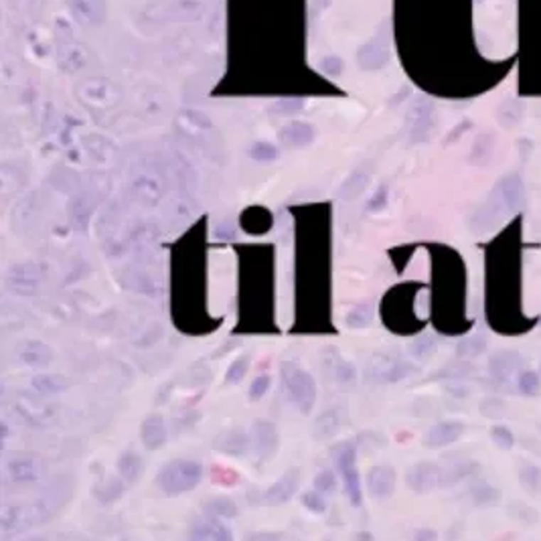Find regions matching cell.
I'll list each match as a JSON object with an SVG mask.
<instances>
[{
	"label": "cell",
	"mask_w": 541,
	"mask_h": 541,
	"mask_svg": "<svg viewBox=\"0 0 541 541\" xmlns=\"http://www.w3.org/2000/svg\"><path fill=\"white\" fill-rule=\"evenodd\" d=\"M203 478V466L195 460H171L156 474V485L164 495L176 497L189 493L197 487Z\"/></svg>",
	"instance_id": "6da1fadb"
},
{
	"label": "cell",
	"mask_w": 541,
	"mask_h": 541,
	"mask_svg": "<svg viewBox=\"0 0 541 541\" xmlns=\"http://www.w3.org/2000/svg\"><path fill=\"white\" fill-rule=\"evenodd\" d=\"M280 371H282V381H284L288 400L302 414H311L314 402H316V381H314V377L306 369H302L298 363H292V361H284Z\"/></svg>",
	"instance_id": "7a4b0ae2"
},
{
	"label": "cell",
	"mask_w": 541,
	"mask_h": 541,
	"mask_svg": "<svg viewBox=\"0 0 541 541\" xmlns=\"http://www.w3.org/2000/svg\"><path fill=\"white\" fill-rule=\"evenodd\" d=\"M335 460H337V468L341 473V478L345 483L347 495L351 500L353 507H361L363 503V491H361V481H359V471H357V462H355V448L351 444H343L335 450Z\"/></svg>",
	"instance_id": "3957f363"
},
{
	"label": "cell",
	"mask_w": 541,
	"mask_h": 541,
	"mask_svg": "<svg viewBox=\"0 0 541 541\" xmlns=\"http://www.w3.org/2000/svg\"><path fill=\"white\" fill-rule=\"evenodd\" d=\"M407 487L416 493H430L446 485V468L436 462H418L406 474Z\"/></svg>",
	"instance_id": "277c9868"
},
{
	"label": "cell",
	"mask_w": 541,
	"mask_h": 541,
	"mask_svg": "<svg viewBox=\"0 0 541 541\" xmlns=\"http://www.w3.org/2000/svg\"><path fill=\"white\" fill-rule=\"evenodd\" d=\"M6 284H9V288H11L13 292H16V294L31 296V294L37 292V288L41 284L39 268H37L35 264H18V266H14L13 270L9 272Z\"/></svg>",
	"instance_id": "5b68a950"
},
{
	"label": "cell",
	"mask_w": 541,
	"mask_h": 541,
	"mask_svg": "<svg viewBox=\"0 0 541 541\" xmlns=\"http://www.w3.org/2000/svg\"><path fill=\"white\" fill-rule=\"evenodd\" d=\"M252 448L257 459L268 460L278 450V432L268 419H256L252 428Z\"/></svg>",
	"instance_id": "8992f818"
},
{
	"label": "cell",
	"mask_w": 541,
	"mask_h": 541,
	"mask_svg": "<svg viewBox=\"0 0 541 541\" xmlns=\"http://www.w3.org/2000/svg\"><path fill=\"white\" fill-rule=\"evenodd\" d=\"M298 487H300V473L294 468V471H288L272 487L266 488V493L259 495V500L266 503V505H284L294 497Z\"/></svg>",
	"instance_id": "52a82bcc"
},
{
	"label": "cell",
	"mask_w": 541,
	"mask_h": 541,
	"mask_svg": "<svg viewBox=\"0 0 541 541\" xmlns=\"http://www.w3.org/2000/svg\"><path fill=\"white\" fill-rule=\"evenodd\" d=\"M367 488L373 499H387L395 488V471L392 466H373L367 473Z\"/></svg>",
	"instance_id": "ba28073f"
},
{
	"label": "cell",
	"mask_w": 541,
	"mask_h": 541,
	"mask_svg": "<svg viewBox=\"0 0 541 541\" xmlns=\"http://www.w3.org/2000/svg\"><path fill=\"white\" fill-rule=\"evenodd\" d=\"M215 515H205L201 519H195L189 533L195 540H231V529L217 521Z\"/></svg>",
	"instance_id": "9c48e42d"
},
{
	"label": "cell",
	"mask_w": 541,
	"mask_h": 541,
	"mask_svg": "<svg viewBox=\"0 0 541 541\" xmlns=\"http://www.w3.org/2000/svg\"><path fill=\"white\" fill-rule=\"evenodd\" d=\"M252 446V434H245L244 430H227L213 440V448L221 454L230 456H244Z\"/></svg>",
	"instance_id": "30bf717a"
},
{
	"label": "cell",
	"mask_w": 541,
	"mask_h": 541,
	"mask_svg": "<svg viewBox=\"0 0 541 541\" xmlns=\"http://www.w3.org/2000/svg\"><path fill=\"white\" fill-rule=\"evenodd\" d=\"M418 371L412 363H404V361H383L379 365L371 367L369 373V381H379V383H395L400 379L407 377L409 373Z\"/></svg>",
	"instance_id": "8fae6325"
},
{
	"label": "cell",
	"mask_w": 541,
	"mask_h": 541,
	"mask_svg": "<svg viewBox=\"0 0 541 541\" xmlns=\"http://www.w3.org/2000/svg\"><path fill=\"white\" fill-rule=\"evenodd\" d=\"M140 438L146 450H159L166 444V424L163 416L159 414H150L149 418H144L142 428H140Z\"/></svg>",
	"instance_id": "7c38bea8"
},
{
	"label": "cell",
	"mask_w": 541,
	"mask_h": 541,
	"mask_svg": "<svg viewBox=\"0 0 541 541\" xmlns=\"http://www.w3.org/2000/svg\"><path fill=\"white\" fill-rule=\"evenodd\" d=\"M464 432V426L460 422H440L434 424L430 432L426 434V446L442 448L456 442Z\"/></svg>",
	"instance_id": "4fadbf2b"
},
{
	"label": "cell",
	"mask_w": 541,
	"mask_h": 541,
	"mask_svg": "<svg viewBox=\"0 0 541 541\" xmlns=\"http://www.w3.org/2000/svg\"><path fill=\"white\" fill-rule=\"evenodd\" d=\"M345 422H347V412L343 407L337 406L326 409L325 414L314 422V438L325 440V438L335 436L345 426Z\"/></svg>",
	"instance_id": "5bb4252c"
},
{
	"label": "cell",
	"mask_w": 541,
	"mask_h": 541,
	"mask_svg": "<svg viewBox=\"0 0 541 541\" xmlns=\"http://www.w3.org/2000/svg\"><path fill=\"white\" fill-rule=\"evenodd\" d=\"M11 481L16 485H31L39 478V464L31 456H16L6 466Z\"/></svg>",
	"instance_id": "9a60e30c"
},
{
	"label": "cell",
	"mask_w": 541,
	"mask_h": 541,
	"mask_svg": "<svg viewBox=\"0 0 541 541\" xmlns=\"http://www.w3.org/2000/svg\"><path fill=\"white\" fill-rule=\"evenodd\" d=\"M18 355H21L23 363H27L31 367H45L53 361V351L45 343H41V341H28V343H25L21 347Z\"/></svg>",
	"instance_id": "2e32d148"
},
{
	"label": "cell",
	"mask_w": 541,
	"mask_h": 541,
	"mask_svg": "<svg viewBox=\"0 0 541 541\" xmlns=\"http://www.w3.org/2000/svg\"><path fill=\"white\" fill-rule=\"evenodd\" d=\"M517 365H519V355L513 351H503L497 353L491 359L488 369L493 371L495 377H507V375H511L515 369H517Z\"/></svg>",
	"instance_id": "e0dca14e"
},
{
	"label": "cell",
	"mask_w": 541,
	"mask_h": 541,
	"mask_svg": "<svg viewBox=\"0 0 541 541\" xmlns=\"http://www.w3.org/2000/svg\"><path fill=\"white\" fill-rule=\"evenodd\" d=\"M118 473L122 474V478L126 483H136L138 478H140V473H142V459L132 452V450H128V452H124L120 460H118Z\"/></svg>",
	"instance_id": "ac0fdd59"
},
{
	"label": "cell",
	"mask_w": 541,
	"mask_h": 541,
	"mask_svg": "<svg viewBox=\"0 0 541 541\" xmlns=\"http://www.w3.org/2000/svg\"><path fill=\"white\" fill-rule=\"evenodd\" d=\"M205 513L215 515L219 519H233L237 515V505L227 497H213L203 503Z\"/></svg>",
	"instance_id": "d6986e66"
},
{
	"label": "cell",
	"mask_w": 541,
	"mask_h": 541,
	"mask_svg": "<svg viewBox=\"0 0 541 541\" xmlns=\"http://www.w3.org/2000/svg\"><path fill=\"white\" fill-rule=\"evenodd\" d=\"M31 385L37 390L39 393H61L65 392V387H68V379L61 377V375H57V373H51V375H37V377H33L31 381Z\"/></svg>",
	"instance_id": "ffe728a7"
},
{
	"label": "cell",
	"mask_w": 541,
	"mask_h": 541,
	"mask_svg": "<svg viewBox=\"0 0 541 541\" xmlns=\"http://www.w3.org/2000/svg\"><path fill=\"white\" fill-rule=\"evenodd\" d=\"M282 140L286 144H292V146H302V144L312 140V128L306 124H292V126L284 128Z\"/></svg>",
	"instance_id": "44dd1931"
},
{
	"label": "cell",
	"mask_w": 541,
	"mask_h": 541,
	"mask_svg": "<svg viewBox=\"0 0 541 541\" xmlns=\"http://www.w3.org/2000/svg\"><path fill=\"white\" fill-rule=\"evenodd\" d=\"M487 347V341L481 335H473V337H466L464 341H460L459 347H456V353L459 357H476L481 353L485 351Z\"/></svg>",
	"instance_id": "7402d4cb"
},
{
	"label": "cell",
	"mask_w": 541,
	"mask_h": 541,
	"mask_svg": "<svg viewBox=\"0 0 541 541\" xmlns=\"http://www.w3.org/2000/svg\"><path fill=\"white\" fill-rule=\"evenodd\" d=\"M333 377L337 379V383H341V385H349L357 377V371H355L353 363H349L345 357H337L335 367H333Z\"/></svg>",
	"instance_id": "603a6c76"
},
{
	"label": "cell",
	"mask_w": 541,
	"mask_h": 541,
	"mask_svg": "<svg viewBox=\"0 0 541 541\" xmlns=\"http://www.w3.org/2000/svg\"><path fill=\"white\" fill-rule=\"evenodd\" d=\"M373 318V311L369 304H359L357 309H353L349 314H347V325L353 326V328H363L371 323Z\"/></svg>",
	"instance_id": "cb8c5ba5"
},
{
	"label": "cell",
	"mask_w": 541,
	"mask_h": 541,
	"mask_svg": "<svg viewBox=\"0 0 541 541\" xmlns=\"http://www.w3.org/2000/svg\"><path fill=\"white\" fill-rule=\"evenodd\" d=\"M473 499L478 503V505H497L500 499V493L495 487L491 485H476L473 487Z\"/></svg>",
	"instance_id": "d4e9b609"
},
{
	"label": "cell",
	"mask_w": 541,
	"mask_h": 541,
	"mask_svg": "<svg viewBox=\"0 0 541 541\" xmlns=\"http://www.w3.org/2000/svg\"><path fill=\"white\" fill-rule=\"evenodd\" d=\"M302 505H304L311 513L321 515L326 511L325 497H323V493H318L316 488H312V491L302 495Z\"/></svg>",
	"instance_id": "484cf974"
},
{
	"label": "cell",
	"mask_w": 541,
	"mask_h": 541,
	"mask_svg": "<svg viewBox=\"0 0 541 541\" xmlns=\"http://www.w3.org/2000/svg\"><path fill=\"white\" fill-rule=\"evenodd\" d=\"M247 369H250V359H247V357H240V359H235V361L230 365V369H227V373H225V381L231 383V385L240 383V381L245 377Z\"/></svg>",
	"instance_id": "4316f807"
},
{
	"label": "cell",
	"mask_w": 541,
	"mask_h": 541,
	"mask_svg": "<svg viewBox=\"0 0 541 541\" xmlns=\"http://www.w3.org/2000/svg\"><path fill=\"white\" fill-rule=\"evenodd\" d=\"M314 488L323 495H328L337 488V476L333 471H321L314 478Z\"/></svg>",
	"instance_id": "83f0119b"
},
{
	"label": "cell",
	"mask_w": 541,
	"mask_h": 541,
	"mask_svg": "<svg viewBox=\"0 0 541 541\" xmlns=\"http://www.w3.org/2000/svg\"><path fill=\"white\" fill-rule=\"evenodd\" d=\"M521 483L529 488V491H537L541 488V468L533 466V464H525L521 468Z\"/></svg>",
	"instance_id": "f1b7e54d"
},
{
	"label": "cell",
	"mask_w": 541,
	"mask_h": 541,
	"mask_svg": "<svg viewBox=\"0 0 541 541\" xmlns=\"http://www.w3.org/2000/svg\"><path fill=\"white\" fill-rule=\"evenodd\" d=\"M270 385H272L270 375H257V377L252 381V385H250V400H252V402L262 400L266 393L270 392Z\"/></svg>",
	"instance_id": "f546056e"
},
{
	"label": "cell",
	"mask_w": 541,
	"mask_h": 541,
	"mask_svg": "<svg viewBox=\"0 0 541 541\" xmlns=\"http://www.w3.org/2000/svg\"><path fill=\"white\" fill-rule=\"evenodd\" d=\"M491 436L495 440V444L500 448H511L513 446V434L511 430H507V426H495L491 430Z\"/></svg>",
	"instance_id": "4dcf8cb0"
},
{
	"label": "cell",
	"mask_w": 541,
	"mask_h": 541,
	"mask_svg": "<svg viewBox=\"0 0 541 541\" xmlns=\"http://www.w3.org/2000/svg\"><path fill=\"white\" fill-rule=\"evenodd\" d=\"M434 347H436V343H434L432 335H422V337H418L412 343V353L416 357H422V355H428Z\"/></svg>",
	"instance_id": "1f68e13d"
},
{
	"label": "cell",
	"mask_w": 541,
	"mask_h": 541,
	"mask_svg": "<svg viewBox=\"0 0 541 541\" xmlns=\"http://www.w3.org/2000/svg\"><path fill=\"white\" fill-rule=\"evenodd\" d=\"M519 387L527 393V395L537 393V390H540V375H535V373H531V371L523 373V375L519 377Z\"/></svg>",
	"instance_id": "d6a6232c"
},
{
	"label": "cell",
	"mask_w": 541,
	"mask_h": 541,
	"mask_svg": "<svg viewBox=\"0 0 541 541\" xmlns=\"http://www.w3.org/2000/svg\"><path fill=\"white\" fill-rule=\"evenodd\" d=\"M252 156L257 159V161H272V159H276L278 156V150L270 146V144H257L252 150Z\"/></svg>",
	"instance_id": "836d02e7"
},
{
	"label": "cell",
	"mask_w": 541,
	"mask_h": 541,
	"mask_svg": "<svg viewBox=\"0 0 541 541\" xmlns=\"http://www.w3.org/2000/svg\"><path fill=\"white\" fill-rule=\"evenodd\" d=\"M540 375H541V365H540Z\"/></svg>",
	"instance_id": "e575fe53"
}]
</instances>
